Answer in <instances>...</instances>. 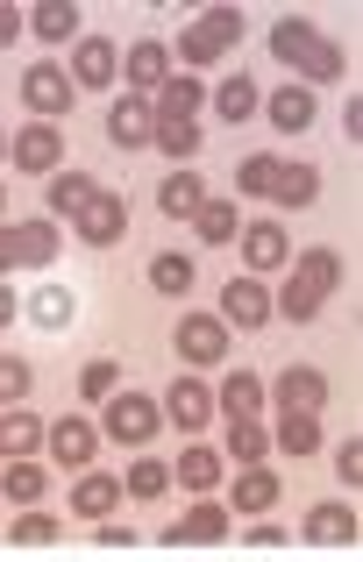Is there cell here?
I'll list each match as a JSON object with an SVG mask.
<instances>
[{
	"label": "cell",
	"instance_id": "27",
	"mask_svg": "<svg viewBox=\"0 0 363 562\" xmlns=\"http://www.w3.org/2000/svg\"><path fill=\"white\" fill-rule=\"evenodd\" d=\"M36 36H43V43L79 36V8H71V0H43V8H36Z\"/></svg>",
	"mask_w": 363,
	"mask_h": 562
},
{
	"label": "cell",
	"instance_id": "17",
	"mask_svg": "<svg viewBox=\"0 0 363 562\" xmlns=\"http://www.w3.org/2000/svg\"><path fill=\"white\" fill-rule=\"evenodd\" d=\"M157 206H165V214H179V221H193L200 206H207V192H200L193 171H171V179L157 186Z\"/></svg>",
	"mask_w": 363,
	"mask_h": 562
},
{
	"label": "cell",
	"instance_id": "20",
	"mask_svg": "<svg viewBox=\"0 0 363 562\" xmlns=\"http://www.w3.org/2000/svg\"><path fill=\"white\" fill-rule=\"evenodd\" d=\"M86 206H93V186H86V171H57V179H50V214L79 221Z\"/></svg>",
	"mask_w": 363,
	"mask_h": 562
},
{
	"label": "cell",
	"instance_id": "42",
	"mask_svg": "<svg viewBox=\"0 0 363 562\" xmlns=\"http://www.w3.org/2000/svg\"><path fill=\"white\" fill-rule=\"evenodd\" d=\"M50 535H57V520H50V513H22V520H14V541H22V549H43Z\"/></svg>",
	"mask_w": 363,
	"mask_h": 562
},
{
	"label": "cell",
	"instance_id": "38",
	"mask_svg": "<svg viewBox=\"0 0 363 562\" xmlns=\"http://www.w3.org/2000/svg\"><path fill=\"white\" fill-rule=\"evenodd\" d=\"M165 484H171V470L157 463V456H143V463L128 470V492H136V498H157V492H165Z\"/></svg>",
	"mask_w": 363,
	"mask_h": 562
},
{
	"label": "cell",
	"instance_id": "40",
	"mask_svg": "<svg viewBox=\"0 0 363 562\" xmlns=\"http://www.w3.org/2000/svg\"><path fill=\"white\" fill-rule=\"evenodd\" d=\"M271 179H279V157H242V171H236L242 192H271Z\"/></svg>",
	"mask_w": 363,
	"mask_h": 562
},
{
	"label": "cell",
	"instance_id": "49",
	"mask_svg": "<svg viewBox=\"0 0 363 562\" xmlns=\"http://www.w3.org/2000/svg\"><path fill=\"white\" fill-rule=\"evenodd\" d=\"M0 221H8V192H0Z\"/></svg>",
	"mask_w": 363,
	"mask_h": 562
},
{
	"label": "cell",
	"instance_id": "43",
	"mask_svg": "<svg viewBox=\"0 0 363 562\" xmlns=\"http://www.w3.org/2000/svg\"><path fill=\"white\" fill-rule=\"evenodd\" d=\"M79 392H86V398H114V363H86Z\"/></svg>",
	"mask_w": 363,
	"mask_h": 562
},
{
	"label": "cell",
	"instance_id": "13",
	"mask_svg": "<svg viewBox=\"0 0 363 562\" xmlns=\"http://www.w3.org/2000/svg\"><path fill=\"white\" fill-rule=\"evenodd\" d=\"M122 228H128V206L107 200V192H93V206L79 214V235H86V243H114Z\"/></svg>",
	"mask_w": 363,
	"mask_h": 562
},
{
	"label": "cell",
	"instance_id": "36",
	"mask_svg": "<svg viewBox=\"0 0 363 562\" xmlns=\"http://www.w3.org/2000/svg\"><path fill=\"white\" fill-rule=\"evenodd\" d=\"M314 441H321V435H314V413H285V420H279V449H293V456H307V449H314Z\"/></svg>",
	"mask_w": 363,
	"mask_h": 562
},
{
	"label": "cell",
	"instance_id": "6",
	"mask_svg": "<svg viewBox=\"0 0 363 562\" xmlns=\"http://www.w3.org/2000/svg\"><path fill=\"white\" fill-rule=\"evenodd\" d=\"M207 413H214V392H207L200 378H179V384L165 392V420L185 427V435H193V427H207Z\"/></svg>",
	"mask_w": 363,
	"mask_h": 562
},
{
	"label": "cell",
	"instance_id": "39",
	"mask_svg": "<svg viewBox=\"0 0 363 562\" xmlns=\"http://www.w3.org/2000/svg\"><path fill=\"white\" fill-rule=\"evenodd\" d=\"M22 392H29V363L22 357H0V413L22 406Z\"/></svg>",
	"mask_w": 363,
	"mask_h": 562
},
{
	"label": "cell",
	"instance_id": "14",
	"mask_svg": "<svg viewBox=\"0 0 363 562\" xmlns=\"http://www.w3.org/2000/svg\"><path fill=\"white\" fill-rule=\"evenodd\" d=\"M50 456L65 470H86V463H93V427H86V420H57L50 427Z\"/></svg>",
	"mask_w": 363,
	"mask_h": 562
},
{
	"label": "cell",
	"instance_id": "15",
	"mask_svg": "<svg viewBox=\"0 0 363 562\" xmlns=\"http://www.w3.org/2000/svg\"><path fill=\"white\" fill-rule=\"evenodd\" d=\"M193 108H200V86H193V79H179V71H171V79L157 86V100H150L157 122H193Z\"/></svg>",
	"mask_w": 363,
	"mask_h": 562
},
{
	"label": "cell",
	"instance_id": "35",
	"mask_svg": "<svg viewBox=\"0 0 363 562\" xmlns=\"http://www.w3.org/2000/svg\"><path fill=\"white\" fill-rule=\"evenodd\" d=\"M228 449H236V463H257L271 441H264V427H257V420H228Z\"/></svg>",
	"mask_w": 363,
	"mask_h": 562
},
{
	"label": "cell",
	"instance_id": "37",
	"mask_svg": "<svg viewBox=\"0 0 363 562\" xmlns=\"http://www.w3.org/2000/svg\"><path fill=\"white\" fill-rule=\"evenodd\" d=\"M8 498L14 506H36L43 498V470L36 463H8Z\"/></svg>",
	"mask_w": 363,
	"mask_h": 562
},
{
	"label": "cell",
	"instance_id": "23",
	"mask_svg": "<svg viewBox=\"0 0 363 562\" xmlns=\"http://www.w3.org/2000/svg\"><path fill=\"white\" fill-rule=\"evenodd\" d=\"M71 506H79V513H86V520H93V527H100V520H107V513H114V506H122V484H114V477H86V484H79V492H71Z\"/></svg>",
	"mask_w": 363,
	"mask_h": 562
},
{
	"label": "cell",
	"instance_id": "24",
	"mask_svg": "<svg viewBox=\"0 0 363 562\" xmlns=\"http://www.w3.org/2000/svg\"><path fill=\"white\" fill-rule=\"evenodd\" d=\"M314 192H321V179H314L307 165H279V179H271V200L279 206H307Z\"/></svg>",
	"mask_w": 363,
	"mask_h": 562
},
{
	"label": "cell",
	"instance_id": "34",
	"mask_svg": "<svg viewBox=\"0 0 363 562\" xmlns=\"http://www.w3.org/2000/svg\"><path fill=\"white\" fill-rule=\"evenodd\" d=\"M150 285H157V292H185V285H193V263L165 249V257H150Z\"/></svg>",
	"mask_w": 363,
	"mask_h": 562
},
{
	"label": "cell",
	"instance_id": "31",
	"mask_svg": "<svg viewBox=\"0 0 363 562\" xmlns=\"http://www.w3.org/2000/svg\"><path fill=\"white\" fill-rule=\"evenodd\" d=\"M214 108H222V122H250V114H257V86L236 71V79H228L222 93H214Z\"/></svg>",
	"mask_w": 363,
	"mask_h": 562
},
{
	"label": "cell",
	"instance_id": "48",
	"mask_svg": "<svg viewBox=\"0 0 363 562\" xmlns=\"http://www.w3.org/2000/svg\"><path fill=\"white\" fill-rule=\"evenodd\" d=\"M14 314H22V306H14V292H8V285H0V328H8V321H14Z\"/></svg>",
	"mask_w": 363,
	"mask_h": 562
},
{
	"label": "cell",
	"instance_id": "9",
	"mask_svg": "<svg viewBox=\"0 0 363 562\" xmlns=\"http://www.w3.org/2000/svg\"><path fill=\"white\" fill-rule=\"evenodd\" d=\"M114 65H122V57H114L107 36H79V50H71V79H79V86H107Z\"/></svg>",
	"mask_w": 363,
	"mask_h": 562
},
{
	"label": "cell",
	"instance_id": "33",
	"mask_svg": "<svg viewBox=\"0 0 363 562\" xmlns=\"http://www.w3.org/2000/svg\"><path fill=\"white\" fill-rule=\"evenodd\" d=\"M150 143L171 157V165H179V157H193V150H200V128H193V122H157V136H150Z\"/></svg>",
	"mask_w": 363,
	"mask_h": 562
},
{
	"label": "cell",
	"instance_id": "47",
	"mask_svg": "<svg viewBox=\"0 0 363 562\" xmlns=\"http://www.w3.org/2000/svg\"><path fill=\"white\" fill-rule=\"evenodd\" d=\"M14 29H22V14H14V8H0V50L14 43Z\"/></svg>",
	"mask_w": 363,
	"mask_h": 562
},
{
	"label": "cell",
	"instance_id": "19",
	"mask_svg": "<svg viewBox=\"0 0 363 562\" xmlns=\"http://www.w3.org/2000/svg\"><path fill=\"white\" fill-rule=\"evenodd\" d=\"M307 541H356V506H314L307 513Z\"/></svg>",
	"mask_w": 363,
	"mask_h": 562
},
{
	"label": "cell",
	"instance_id": "45",
	"mask_svg": "<svg viewBox=\"0 0 363 562\" xmlns=\"http://www.w3.org/2000/svg\"><path fill=\"white\" fill-rule=\"evenodd\" d=\"M36 314H43V321H50V328H57V321H71V300H65V292L50 285V292H43V300H36Z\"/></svg>",
	"mask_w": 363,
	"mask_h": 562
},
{
	"label": "cell",
	"instance_id": "50",
	"mask_svg": "<svg viewBox=\"0 0 363 562\" xmlns=\"http://www.w3.org/2000/svg\"><path fill=\"white\" fill-rule=\"evenodd\" d=\"M0 157H8V136H0Z\"/></svg>",
	"mask_w": 363,
	"mask_h": 562
},
{
	"label": "cell",
	"instance_id": "3",
	"mask_svg": "<svg viewBox=\"0 0 363 562\" xmlns=\"http://www.w3.org/2000/svg\"><path fill=\"white\" fill-rule=\"evenodd\" d=\"M107 435L128 441V449H143V441L157 435V406H150V398H136V392H114L107 398Z\"/></svg>",
	"mask_w": 363,
	"mask_h": 562
},
{
	"label": "cell",
	"instance_id": "10",
	"mask_svg": "<svg viewBox=\"0 0 363 562\" xmlns=\"http://www.w3.org/2000/svg\"><path fill=\"white\" fill-rule=\"evenodd\" d=\"M179 349H185L193 363H214V357L228 349V328H222L214 314H193V321H179Z\"/></svg>",
	"mask_w": 363,
	"mask_h": 562
},
{
	"label": "cell",
	"instance_id": "44",
	"mask_svg": "<svg viewBox=\"0 0 363 562\" xmlns=\"http://www.w3.org/2000/svg\"><path fill=\"white\" fill-rule=\"evenodd\" d=\"M336 470H342V484H350V492H356V484H363V441H350V449L336 456Z\"/></svg>",
	"mask_w": 363,
	"mask_h": 562
},
{
	"label": "cell",
	"instance_id": "2",
	"mask_svg": "<svg viewBox=\"0 0 363 562\" xmlns=\"http://www.w3.org/2000/svg\"><path fill=\"white\" fill-rule=\"evenodd\" d=\"M236 36H242V14L214 8V14H200V22L179 36V57H185V65H214L222 50H236Z\"/></svg>",
	"mask_w": 363,
	"mask_h": 562
},
{
	"label": "cell",
	"instance_id": "25",
	"mask_svg": "<svg viewBox=\"0 0 363 562\" xmlns=\"http://www.w3.org/2000/svg\"><path fill=\"white\" fill-rule=\"evenodd\" d=\"M271 122H279L285 136H293V128H307V122H314V93H307V86H285V93H271Z\"/></svg>",
	"mask_w": 363,
	"mask_h": 562
},
{
	"label": "cell",
	"instance_id": "26",
	"mask_svg": "<svg viewBox=\"0 0 363 562\" xmlns=\"http://www.w3.org/2000/svg\"><path fill=\"white\" fill-rule=\"evenodd\" d=\"M128 79L136 86H165L171 79V50L165 43H136V50H128Z\"/></svg>",
	"mask_w": 363,
	"mask_h": 562
},
{
	"label": "cell",
	"instance_id": "41",
	"mask_svg": "<svg viewBox=\"0 0 363 562\" xmlns=\"http://www.w3.org/2000/svg\"><path fill=\"white\" fill-rule=\"evenodd\" d=\"M279 306H285V321H314V314H321V292H314V285H299V278H293Z\"/></svg>",
	"mask_w": 363,
	"mask_h": 562
},
{
	"label": "cell",
	"instance_id": "28",
	"mask_svg": "<svg viewBox=\"0 0 363 562\" xmlns=\"http://www.w3.org/2000/svg\"><path fill=\"white\" fill-rule=\"evenodd\" d=\"M293 278H299V285H314V292H321V300H328V285H336V278H342L336 249H307V257L293 263Z\"/></svg>",
	"mask_w": 363,
	"mask_h": 562
},
{
	"label": "cell",
	"instance_id": "29",
	"mask_svg": "<svg viewBox=\"0 0 363 562\" xmlns=\"http://www.w3.org/2000/svg\"><path fill=\"white\" fill-rule=\"evenodd\" d=\"M236 200H207V206H200V214H193V228H200V243H228V235H236Z\"/></svg>",
	"mask_w": 363,
	"mask_h": 562
},
{
	"label": "cell",
	"instance_id": "12",
	"mask_svg": "<svg viewBox=\"0 0 363 562\" xmlns=\"http://www.w3.org/2000/svg\"><path fill=\"white\" fill-rule=\"evenodd\" d=\"M242 257H250V271H279V263H285V228H279V221L242 228Z\"/></svg>",
	"mask_w": 363,
	"mask_h": 562
},
{
	"label": "cell",
	"instance_id": "18",
	"mask_svg": "<svg viewBox=\"0 0 363 562\" xmlns=\"http://www.w3.org/2000/svg\"><path fill=\"white\" fill-rule=\"evenodd\" d=\"M228 535V506H193V513H185V520L179 527H171V549H179V541H222Z\"/></svg>",
	"mask_w": 363,
	"mask_h": 562
},
{
	"label": "cell",
	"instance_id": "32",
	"mask_svg": "<svg viewBox=\"0 0 363 562\" xmlns=\"http://www.w3.org/2000/svg\"><path fill=\"white\" fill-rule=\"evenodd\" d=\"M264 506H279V477H271V470H250V477L236 484V513H264Z\"/></svg>",
	"mask_w": 363,
	"mask_h": 562
},
{
	"label": "cell",
	"instance_id": "22",
	"mask_svg": "<svg viewBox=\"0 0 363 562\" xmlns=\"http://www.w3.org/2000/svg\"><path fill=\"white\" fill-rule=\"evenodd\" d=\"M214 406H222V413H228V420H250V413H257V406H264V384H257L250 371H236V378H228V384H222V398H214Z\"/></svg>",
	"mask_w": 363,
	"mask_h": 562
},
{
	"label": "cell",
	"instance_id": "46",
	"mask_svg": "<svg viewBox=\"0 0 363 562\" xmlns=\"http://www.w3.org/2000/svg\"><path fill=\"white\" fill-rule=\"evenodd\" d=\"M14 263H22V257H14V228L0 221V271H14Z\"/></svg>",
	"mask_w": 363,
	"mask_h": 562
},
{
	"label": "cell",
	"instance_id": "11",
	"mask_svg": "<svg viewBox=\"0 0 363 562\" xmlns=\"http://www.w3.org/2000/svg\"><path fill=\"white\" fill-rule=\"evenodd\" d=\"M321 398H328V378L307 371V363L279 378V406H285V413H321Z\"/></svg>",
	"mask_w": 363,
	"mask_h": 562
},
{
	"label": "cell",
	"instance_id": "1",
	"mask_svg": "<svg viewBox=\"0 0 363 562\" xmlns=\"http://www.w3.org/2000/svg\"><path fill=\"white\" fill-rule=\"evenodd\" d=\"M271 57L299 65L307 79H336V71H342V50L321 36V29H307L299 14H293V22H279V29H271Z\"/></svg>",
	"mask_w": 363,
	"mask_h": 562
},
{
	"label": "cell",
	"instance_id": "8",
	"mask_svg": "<svg viewBox=\"0 0 363 562\" xmlns=\"http://www.w3.org/2000/svg\"><path fill=\"white\" fill-rule=\"evenodd\" d=\"M264 314H271L264 285H257V278H228V292H222V321H236V328H257Z\"/></svg>",
	"mask_w": 363,
	"mask_h": 562
},
{
	"label": "cell",
	"instance_id": "5",
	"mask_svg": "<svg viewBox=\"0 0 363 562\" xmlns=\"http://www.w3.org/2000/svg\"><path fill=\"white\" fill-rule=\"evenodd\" d=\"M8 150H14V165H22V171H36V179H57V157H65V143H57L50 122H29L22 136L8 143Z\"/></svg>",
	"mask_w": 363,
	"mask_h": 562
},
{
	"label": "cell",
	"instance_id": "4",
	"mask_svg": "<svg viewBox=\"0 0 363 562\" xmlns=\"http://www.w3.org/2000/svg\"><path fill=\"white\" fill-rule=\"evenodd\" d=\"M22 100L36 108V122L65 114V108H71V79H65V65H29V71H22Z\"/></svg>",
	"mask_w": 363,
	"mask_h": 562
},
{
	"label": "cell",
	"instance_id": "7",
	"mask_svg": "<svg viewBox=\"0 0 363 562\" xmlns=\"http://www.w3.org/2000/svg\"><path fill=\"white\" fill-rule=\"evenodd\" d=\"M107 136L122 143V150L150 143V136H157V114H150V100H143V93H122V108L107 114Z\"/></svg>",
	"mask_w": 363,
	"mask_h": 562
},
{
	"label": "cell",
	"instance_id": "16",
	"mask_svg": "<svg viewBox=\"0 0 363 562\" xmlns=\"http://www.w3.org/2000/svg\"><path fill=\"white\" fill-rule=\"evenodd\" d=\"M36 441H43L36 413H22V406H8V413H0V456H8V463H22V456L36 449Z\"/></svg>",
	"mask_w": 363,
	"mask_h": 562
},
{
	"label": "cell",
	"instance_id": "21",
	"mask_svg": "<svg viewBox=\"0 0 363 562\" xmlns=\"http://www.w3.org/2000/svg\"><path fill=\"white\" fill-rule=\"evenodd\" d=\"M14 257L22 263H50L57 257V228L50 221H14Z\"/></svg>",
	"mask_w": 363,
	"mask_h": 562
},
{
	"label": "cell",
	"instance_id": "30",
	"mask_svg": "<svg viewBox=\"0 0 363 562\" xmlns=\"http://www.w3.org/2000/svg\"><path fill=\"white\" fill-rule=\"evenodd\" d=\"M214 477H222V456L214 449H185L179 456V484L185 492H214Z\"/></svg>",
	"mask_w": 363,
	"mask_h": 562
}]
</instances>
